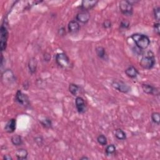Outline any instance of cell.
Segmentation results:
<instances>
[{
    "label": "cell",
    "instance_id": "obj_1",
    "mask_svg": "<svg viewBox=\"0 0 160 160\" xmlns=\"http://www.w3.org/2000/svg\"><path fill=\"white\" fill-rule=\"evenodd\" d=\"M131 38L135 43L136 47L141 50L147 49L150 45V39L147 35L141 33H134Z\"/></svg>",
    "mask_w": 160,
    "mask_h": 160
},
{
    "label": "cell",
    "instance_id": "obj_2",
    "mask_svg": "<svg viewBox=\"0 0 160 160\" xmlns=\"http://www.w3.org/2000/svg\"><path fill=\"white\" fill-rule=\"evenodd\" d=\"M155 63V57L151 51H148L143 54L140 62V66L145 69H152L154 66Z\"/></svg>",
    "mask_w": 160,
    "mask_h": 160
},
{
    "label": "cell",
    "instance_id": "obj_3",
    "mask_svg": "<svg viewBox=\"0 0 160 160\" xmlns=\"http://www.w3.org/2000/svg\"><path fill=\"white\" fill-rule=\"evenodd\" d=\"M55 61L57 65L63 69L70 68L72 64L69 57L65 53H59L56 55Z\"/></svg>",
    "mask_w": 160,
    "mask_h": 160
},
{
    "label": "cell",
    "instance_id": "obj_4",
    "mask_svg": "<svg viewBox=\"0 0 160 160\" xmlns=\"http://www.w3.org/2000/svg\"><path fill=\"white\" fill-rule=\"evenodd\" d=\"M120 9L122 14L127 17L132 16L133 13V5L127 0H123L120 2Z\"/></svg>",
    "mask_w": 160,
    "mask_h": 160
},
{
    "label": "cell",
    "instance_id": "obj_5",
    "mask_svg": "<svg viewBox=\"0 0 160 160\" xmlns=\"http://www.w3.org/2000/svg\"><path fill=\"white\" fill-rule=\"evenodd\" d=\"M111 85L114 89L123 93H127L131 91V87L127 83L121 80H114Z\"/></svg>",
    "mask_w": 160,
    "mask_h": 160
},
{
    "label": "cell",
    "instance_id": "obj_6",
    "mask_svg": "<svg viewBox=\"0 0 160 160\" xmlns=\"http://www.w3.org/2000/svg\"><path fill=\"white\" fill-rule=\"evenodd\" d=\"M8 39V32L7 28L4 24L1 26V37H0V47H1L2 51L6 50L7 47V42Z\"/></svg>",
    "mask_w": 160,
    "mask_h": 160
},
{
    "label": "cell",
    "instance_id": "obj_7",
    "mask_svg": "<svg viewBox=\"0 0 160 160\" xmlns=\"http://www.w3.org/2000/svg\"><path fill=\"white\" fill-rule=\"evenodd\" d=\"M15 100L17 102L23 106H28L30 105V99L28 96L23 93L21 90H18L15 95Z\"/></svg>",
    "mask_w": 160,
    "mask_h": 160
},
{
    "label": "cell",
    "instance_id": "obj_8",
    "mask_svg": "<svg viewBox=\"0 0 160 160\" xmlns=\"http://www.w3.org/2000/svg\"><path fill=\"white\" fill-rule=\"evenodd\" d=\"M141 87L143 91L148 95H152L155 96H158L159 95V89L152 85L149 84H143Z\"/></svg>",
    "mask_w": 160,
    "mask_h": 160
},
{
    "label": "cell",
    "instance_id": "obj_9",
    "mask_svg": "<svg viewBox=\"0 0 160 160\" xmlns=\"http://www.w3.org/2000/svg\"><path fill=\"white\" fill-rule=\"evenodd\" d=\"M98 3V1L93 0V1H90V0H83L81 2L80 5V9L81 11H88L89 10L93 9Z\"/></svg>",
    "mask_w": 160,
    "mask_h": 160
},
{
    "label": "cell",
    "instance_id": "obj_10",
    "mask_svg": "<svg viewBox=\"0 0 160 160\" xmlns=\"http://www.w3.org/2000/svg\"><path fill=\"white\" fill-rule=\"evenodd\" d=\"M76 20L78 22L83 24H86L90 20V14L88 11H81L76 14Z\"/></svg>",
    "mask_w": 160,
    "mask_h": 160
},
{
    "label": "cell",
    "instance_id": "obj_11",
    "mask_svg": "<svg viewBox=\"0 0 160 160\" xmlns=\"http://www.w3.org/2000/svg\"><path fill=\"white\" fill-rule=\"evenodd\" d=\"M75 105L78 112L80 114H83L86 112V106L84 99L81 96H76L75 99Z\"/></svg>",
    "mask_w": 160,
    "mask_h": 160
},
{
    "label": "cell",
    "instance_id": "obj_12",
    "mask_svg": "<svg viewBox=\"0 0 160 160\" xmlns=\"http://www.w3.org/2000/svg\"><path fill=\"white\" fill-rule=\"evenodd\" d=\"M68 29L70 33H76L80 30V25L77 21L72 20L69 22L68 25Z\"/></svg>",
    "mask_w": 160,
    "mask_h": 160
},
{
    "label": "cell",
    "instance_id": "obj_13",
    "mask_svg": "<svg viewBox=\"0 0 160 160\" xmlns=\"http://www.w3.org/2000/svg\"><path fill=\"white\" fill-rule=\"evenodd\" d=\"M17 128V121L15 119L9 120L5 126V132L8 133H13L16 130Z\"/></svg>",
    "mask_w": 160,
    "mask_h": 160
},
{
    "label": "cell",
    "instance_id": "obj_14",
    "mask_svg": "<svg viewBox=\"0 0 160 160\" xmlns=\"http://www.w3.org/2000/svg\"><path fill=\"white\" fill-rule=\"evenodd\" d=\"M125 74L130 78H135L139 75L138 70L133 66H129L125 69Z\"/></svg>",
    "mask_w": 160,
    "mask_h": 160
},
{
    "label": "cell",
    "instance_id": "obj_15",
    "mask_svg": "<svg viewBox=\"0 0 160 160\" xmlns=\"http://www.w3.org/2000/svg\"><path fill=\"white\" fill-rule=\"evenodd\" d=\"M37 65L38 62L36 58H32L28 62V68L29 70H30V72L32 74H34L35 73L37 69Z\"/></svg>",
    "mask_w": 160,
    "mask_h": 160
},
{
    "label": "cell",
    "instance_id": "obj_16",
    "mask_svg": "<svg viewBox=\"0 0 160 160\" xmlns=\"http://www.w3.org/2000/svg\"><path fill=\"white\" fill-rule=\"evenodd\" d=\"M96 53L98 57L100 59L106 60L107 58V54L106 52V50L103 47H98L96 48Z\"/></svg>",
    "mask_w": 160,
    "mask_h": 160
},
{
    "label": "cell",
    "instance_id": "obj_17",
    "mask_svg": "<svg viewBox=\"0 0 160 160\" xmlns=\"http://www.w3.org/2000/svg\"><path fill=\"white\" fill-rule=\"evenodd\" d=\"M69 92L75 96H77L80 92V87L75 83H71L69 86Z\"/></svg>",
    "mask_w": 160,
    "mask_h": 160
},
{
    "label": "cell",
    "instance_id": "obj_18",
    "mask_svg": "<svg viewBox=\"0 0 160 160\" xmlns=\"http://www.w3.org/2000/svg\"><path fill=\"white\" fill-rule=\"evenodd\" d=\"M16 156L18 159H26L28 158V153L26 150L23 148H20L17 150L15 153Z\"/></svg>",
    "mask_w": 160,
    "mask_h": 160
},
{
    "label": "cell",
    "instance_id": "obj_19",
    "mask_svg": "<svg viewBox=\"0 0 160 160\" xmlns=\"http://www.w3.org/2000/svg\"><path fill=\"white\" fill-rule=\"evenodd\" d=\"M114 136L119 140H125L126 139V135L125 132L120 128L116 129L115 130Z\"/></svg>",
    "mask_w": 160,
    "mask_h": 160
},
{
    "label": "cell",
    "instance_id": "obj_20",
    "mask_svg": "<svg viewBox=\"0 0 160 160\" xmlns=\"http://www.w3.org/2000/svg\"><path fill=\"white\" fill-rule=\"evenodd\" d=\"M11 141L13 145H14V146H17V147L21 146L23 143L21 136L20 135H18L13 136L11 138Z\"/></svg>",
    "mask_w": 160,
    "mask_h": 160
},
{
    "label": "cell",
    "instance_id": "obj_21",
    "mask_svg": "<svg viewBox=\"0 0 160 160\" xmlns=\"http://www.w3.org/2000/svg\"><path fill=\"white\" fill-rule=\"evenodd\" d=\"M116 151V148L113 144L108 145L105 149V153L106 155H112L115 153Z\"/></svg>",
    "mask_w": 160,
    "mask_h": 160
},
{
    "label": "cell",
    "instance_id": "obj_22",
    "mask_svg": "<svg viewBox=\"0 0 160 160\" xmlns=\"http://www.w3.org/2000/svg\"><path fill=\"white\" fill-rule=\"evenodd\" d=\"M39 122L43 127L46 128H51L52 127V121L48 118H45L44 119L41 120Z\"/></svg>",
    "mask_w": 160,
    "mask_h": 160
},
{
    "label": "cell",
    "instance_id": "obj_23",
    "mask_svg": "<svg viewBox=\"0 0 160 160\" xmlns=\"http://www.w3.org/2000/svg\"><path fill=\"white\" fill-rule=\"evenodd\" d=\"M97 141L101 146H106L108 143L107 138L104 135H99L97 137Z\"/></svg>",
    "mask_w": 160,
    "mask_h": 160
},
{
    "label": "cell",
    "instance_id": "obj_24",
    "mask_svg": "<svg viewBox=\"0 0 160 160\" xmlns=\"http://www.w3.org/2000/svg\"><path fill=\"white\" fill-rule=\"evenodd\" d=\"M151 120L153 122L158 125H159L160 123V117H159V113L158 112H154L151 114Z\"/></svg>",
    "mask_w": 160,
    "mask_h": 160
},
{
    "label": "cell",
    "instance_id": "obj_25",
    "mask_svg": "<svg viewBox=\"0 0 160 160\" xmlns=\"http://www.w3.org/2000/svg\"><path fill=\"white\" fill-rule=\"evenodd\" d=\"M153 14H154V18L159 23L160 20V8L159 6H157L154 8Z\"/></svg>",
    "mask_w": 160,
    "mask_h": 160
},
{
    "label": "cell",
    "instance_id": "obj_26",
    "mask_svg": "<svg viewBox=\"0 0 160 160\" xmlns=\"http://www.w3.org/2000/svg\"><path fill=\"white\" fill-rule=\"evenodd\" d=\"M129 26V22L126 20H123L120 23V27L123 29H127Z\"/></svg>",
    "mask_w": 160,
    "mask_h": 160
},
{
    "label": "cell",
    "instance_id": "obj_27",
    "mask_svg": "<svg viewBox=\"0 0 160 160\" xmlns=\"http://www.w3.org/2000/svg\"><path fill=\"white\" fill-rule=\"evenodd\" d=\"M153 28H154V32L155 33L157 34V35L159 36V23L158 22V23H155L154 24V26H153Z\"/></svg>",
    "mask_w": 160,
    "mask_h": 160
},
{
    "label": "cell",
    "instance_id": "obj_28",
    "mask_svg": "<svg viewBox=\"0 0 160 160\" xmlns=\"http://www.w3.org/2000/svg\"><path fill=\"white\" fill-rule=\"evenodd\" d=\"M103 27H104L105 29H108V28H110L111 26V21L109 20H105L104 22H103Z\"/></svg>",
    "mask_w": 160,
    "mask_h": 160
},
{
    "label": "cell",
    "instance_id": "obj_29",
    "mask_svg": "<svg viewBox=\"0 0 160 160\" xmlns=\"http://www.w3.org/2000/svg\"><path fill=\"white\" fill-rule=\"evenodd\" d=\"M35 141L36 143V144H37L38 145L40 146V145H41V144H43V139L42 137L38 136V137H36V138L35 139Z\"/></svg>",
    "mask_w": 160,
    "mask_h": 160
},
{
    "label": "cell",
    "instance_id": "obj_30",
    "mask_svg": "<svg viewBox=\"0 0 160 160\" xmlns=\"http://www.w3.org/2000/svg\"><path fill=\"white\" fill-rule=\"evenodd\" d=\"M66 30L65 29V28H60V30H59V33L61 35H64L65 33H66Z\"/></svg>",
    "mask_w": 160,
    "mask_h": 160
},
{
    "label": "cell",
    "instance_id": "obj_31",
    "mask_svg": "<svg viewBox=\"0 0 160 160\" xmlns=\"http://www.w3.org/2000/svg\"><path fill=\"white\" fill-rule=\"evenodd\" d=\"M3 159L5 160H12L13 158L10 155H5L3 157Z\"/></svg>",
    "mask_w": 160,
    "mask_h": 160
},
{
    "label": "cell",
    "instance_id": "obj_32",
    "mask_svg": "<svg viewBox=\"0 0 160 160\" xmlns=\"http://www.w3.org/2000/svg\"><path fill=\"white\" fill-rule=\"evenodd\" d=\"M80 159H89V158L86 157V156H83V157L81 158H80Z\"/></svg>",
    "mask_w": 160,
    "mask_h": 160
}]
</instances>
